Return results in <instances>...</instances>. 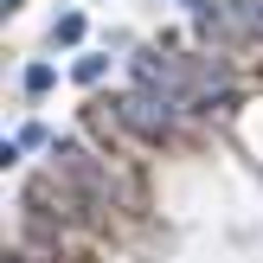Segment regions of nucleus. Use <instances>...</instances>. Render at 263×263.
<instances>
[{
    "mask_svg": "<svg viewBox=\"0 0 263 263\" xmlns=\"http://www.w3.org/2000/svg\"><path fill=\"white\" fill-rule=\"evenodd\" d=\"M26 90H32V97H45V90H51V64H32V71H26Z\"/></svg>",
    "mask_w": 263,
    "mask_h": 263,
    "instance_id": "nucleus-5",
    "label": "nucleus"
},
{
    "mask_svg": "<svg viewBox=\"0 0 263 263\" xmlns=\"http://www.w3.org/2000/svg\"><path fill=\"white\" fill-rule=\"evenodd\" d=\"M122 122L135 135H167L174 128V90H154V84H135L122 97Z\"/></svg>",
    "mask_w": 263,
    "mask_h": 263,
    "instance_id": "nucleus-1",
    "label": "nucleus"
},
{
    "mask_svg": "<svg viewBox=\"0 0 263 263\" xmlns=\"http://www.w3.org/2000/svg\"><path fill=\"white\" fill-rule=\"evenodd\" d=\"M51 39H58V45H77V39H84V13H58Z\"/></svg>",
    "mask_w": 263,
    "mask_h": 263,
    "instance_id": "nucleus-4",
    "label": "nucleus"
},
{
    "mask_svg": "<svg viewBox=\"0 0 263 263\" xmlns=\"http://www.w3.org/2000/svg\"><path fill=\"white\" fill-rule=\"evenodd\" d=\"M71 77H77V84H97V77H103V58H77Z\"/></svg>",
    "mask_w": 263,
    "mask_h": 263,
    "instance_id": "nucleus-6",
    "label": "nucleus"
},
{
    "mask_svg": "<svg viewBox=\"0 0 263 263\" xmlns=\"http://www.w3.org/2000/svg\"><path fill=\"white\" fill-rule=\"evenodd\" d=\"M135 84H154V90H174V97H180V71H174L167 58H154V51L135 58Z\"/></svg>",
    "mask_w": 263,
    "mask_h": 263,
    "instance_id": "nucleus-2",
    "label": "nucleus"
},
{
    "mask_svg": "<svg viewBox=\"0 0 263 263\" xmlns=\"http://www.w3.org/2000/svg\"><path fill=\"white\" fill-rule=\"evenodd\" d=\"M0 7H7V13H13V7H20V0H0Z\"/></svg>",
    "mask_w": 263,
    "mask_h": 263,
    "instance_id": "nucleus-7",
    "label": "nucleus"
},
{
    "mask_svg": "<svg viewBox=\"0 0 263 263\" xmlns=\"http://www.w3.org/2000/svg\"><path fill=\"white\" fill-rule=\"evenodd\" d=\"M231 32L263 39V0H231Z\"/></svg>",
    "mask_w": 263,
    "mask_h": 263,
    "instance_id": "nucleus-3",
    "label": "nucleus"
}]
</instances>
